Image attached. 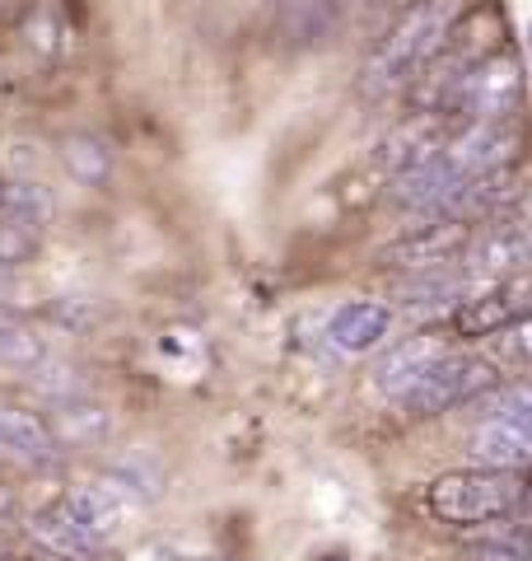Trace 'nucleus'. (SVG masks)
<instances>
[{
  "mask_svg": "<svg viewBox=\"0 0 532 561\" xmlns=\"http://www.w3.org/2000/svg\"><path fill=\"white\" fill-rule=\"evenodd\" d=\"M51 216H57V197L43 179H0V220L43 230Z\"/></svg>",
  "mask_w": 532,
  "mask_h": 561,
  "instance_id": "6ab92c4d",
  "label": "nucleus"
},
{
  "mask_svg": "<svg viewBox=\"0 0 532 561\" xmlns=\"http://www.w3.org/2000/svg\"><path fill=\"white\" fill-rule=\"evenodd\" d=\"M523 61L513 51H486L476 66H467L463 76L449 84L443 108L463 113L472 122H509L523 113Z\"/></svg>",
  "mask_w": 532,
  "mask_h": 561,
  "instance_id": "7ed1b4c3",
  "label": "nucleus"
},
{
  "mask_svg": "<svg viewBox=\"0 0 532 561\" xmlns=\"http://www.w3.org/2000/svg\"><path fill=\"white\" fill-rule=\"evenodd\" d=\"M513 515H519L523 524H532V482L519 491V505H513Z\"/></svg>",
  "mask_w": 532,
  "mask_h": 561,
  "instance_id": "bb28decb",
  "label": "nucleus"
},
{
  "mask_svg": "<svg viewBox=\"0 0 532 561\" xmlns=\"http://www.w3.org/2000/svg\"><path fill=\"white\" fill-rule=\"evenodd\" d=\"M5 290H10V272H5V267H0V295H5Z\"/></svg>",
  "mask_w": 532,
  "mask_h": 561,
  "instance_id": "cd10ccee",
  "label": "nucleus"
},
{
  "mask_svg": "<svg viewBox=\"0 0 532 561\" xmlns=\"http://www.w3.org/2000/svg\"><path fill=\"white\" fill-rule=\"evenodd\" d=\"M57 154H61V169L84 187H103L113 179V146L94 131H70Z\"/></svg>",
  "mask_w": 532,
  "mask_h": 561,
  "instance_id": "412c9836",
  "label": "nucleus"
},
{
  "mask_svg": "<svg viewBox=\"0 0 532 561\" xmlns=\"http://www.w3.org/2000/svg\"><path fill=\"white\" fill-rule=\"evenodd\" d=\"M467 183H458L449 164L439 160H425L416 169H406L397 173V183H393V206L402 210H412V216H453V206H458V192H463Z\"/></svg>",
  "mask_w": 532,
  "mask_h": 561,
  "instance_id": "9d476101",
  "label": "nucleus"
},
{
  "mask_svg": "<svg viewBox=\"0 0 532 561\" xmlns=\"http://www.w3.org/2000/svg\"><path fill=\"white\" fill-rule=\"evenodd\" d=\"M463 272L472 276H490V280H505V276H519L528 262H532V225L523 220H495L486 234H472L467 253H463Z\"/></svg>",
  "mask_w": 532,
  "mask_h": 561,
  "instance_id": "6e6552de",
  "label": "nucleus"
},
{
  "mask_svg": "<svg viewBox=\"0 0 532 561\" xmlns=\"http://www.w3.org/2000/svg\"><path fill=\"white\" fill-rule=\"evenodd\" d=\"M397 300L412 309V313H425V309H443L453 300H467V272L458 267H430V272H406L397 286H393Z\"/></svg>",
  "mask_w": 532,
  "mask_h": 561,
  "instance_id": "dca6fc26",
  "label": "nucleus"
},
{
  "mask_svg": "<svg viewBox=\"0 0 532 561\" xmlns=\"http://www.w3.org/2000/svg\"><path fill=\"white\" fill-rule=\"evenodd\" d=\"M528 51H532V24H528Z\"/></svg>",
  "mask_w": 532,
  "mask_h": 561,
  "instance_id": "c85d7f7f",
  "label": "nucleus"
},
{
  "mask_svg": "<svg viewBox=\"0 0 532 561\" xmlns=\"http://www.w3.org/2000/svg\"><path fill=\"white\" fill-rule=\"evenodd\" d=\"M519 150H523L519 117H509V122H467L458 136L443 140L439 160L449 164V173L458 183H476V179H490V173H505Z\"/></svg>",
  "mask_w": 532,
  "mask_h": 561,
  "instance_id": "39448f33",
  "label": "nucleus"
},
{
  "mask_svg": "<svg viewBox=\"0 0 532 561\" xmlns=\"http://www.w3.org/2000/svg\"><path fill=\"white\" fill-rule=\"evenodd\" d=\"M0 511H5V496H0Z\"/></svg>",
  "mask_w": 532,
  "mask_h": 561,
  "instance_id": "c756f323",
  "label": "nucleus"
},
{
  "mask_svg": "<svg viewBox=\"0 0 532 561\" xmlns=\"http://www.w3.org/2000/svg\"><path fill=\"white\" fill-rule=\"evenodd\" d=\"M43 360H47V342H43V332L33 328L20 309L0 305V370L33 375Z\"/></svg>",
  "mask_w": 532,
  "mask_h": 561,
  "instance_id": "a211bd4d",
  "label": "nucleus"
},
{
  "mask_svg": "<svg viewBox=\"0 0 532 561\" xmlns=\"http://www.w3.org/2000/svg\"><path fill=\"white\" fill-rule=\"evenodd\" d=\"M463 561H523V548H513V542H472L463 552Z\"/></svg>",
  "mask_w": 532,
  "mask_h": 561,
  "instance_id": "a878e982",
  "label": "nucleus"
},
{
  "mask_svg": "<svg viewBox=\"0 0 532 561\" xmlns=\"http://www.w3.org/2000/svg\"><path fill=\"white\" fill-rule=\"evenodd\" d=\"M342 28V5L336 0H276L271 10V33L280 47L290 51H313L327 47Z\"/></svg>",
  "mask_w": 532,
  "mask_h": 561,
  "instance_id": "1a4fd4ad",
  "label": "nucleus"
},
{
  "mask_svg": "<svg viewBox=\"0 0 532 561\" xmlns=\"http://www.w3.org/2000/svg\"><path fill=\"white\" fill-rule=\"evenodd\" d=\"M443 140L449 136H439V122L430 117V113H420V117H412V122H402V127L388 136V169L393 173H406V169H416V164H425V160H435V154L443 150Z\"/></svg>",
  "mask_w": 532,
  "mask_h": 561,
  "instance_id": "aec40b11",
  "label": "nucleus"
},
{
  "mask_svg": "<svg viewBox=\"0 0 532 561\" xmlns=\"http://www.w3.org/2000/svg\"><path fill=\"white\" fill-rule=\"evenodd\" d=\"M66 511L76 515L80 529L103 548V542H113L122 534V524H127V515H131V505H127V496H122L113 482H84V486H76L66 496Z\"/></svg>",
  "mask_w": 532,
  "mask_h": 561,
  "instance_id": "4468645a",
  "label": "nucleus"
},
{
  "mask_svg": "<svg viewBox=\"0 0 532 561\" xmlns=\"http://www.w3.org/2000/svg\"><path fill=\"white\" fill-rule=\"evenodd\" d=\"M388 332H393V309L379 300H346L327 323L332 346L346 351V356H365V351L383 346Z\"/></svg>",
  "mask_w": 532,
  "mask_h": 561,
  "instance_id": "2eb2a0df",
  "label": "nucleus"
},
{
  "mask_svg": "<svg viewBox=\"0 0 532 561\" xmlns=\"http://www.w3.org/2000/svg\"><path fill=\"white\" fill-rule=\"evenodd\" d=\"M28 529H33V538H38L51 557H61V561H89V557L99 552V542L76 524V515L66 511V501L43 505V511L33 515Z\"/></svg>",
  "mask_w": 532,
  "mask_h": 561,
  "instance_id": "f3484780",
  "label": "nucleus"
},
{
  "mask_svg": "<svg viewBox=\"0 0 532 561\" xmlns=\"http://www.w3.org/2000/svg\"><path fill=\"white\" fill-rule=\"evenodd\" d=\"M0 454L33 463V468H47V463H57L61 445L51 435L47 416L20 408V402H0Z\"/></svg>",
  "mask_w": 532,
  "mask_h": 561,
  "instance_id": "9b49d317",
  "label": "nucleus"
},
{
  "mask_svg": "<svg viewBox=\"0 0 532 561\" xmlns=\"http://www.w3.org/2000/svg\"><path fill=\"white\" fill-rule=\"evenodd\" d=\"M519 472H500V468H453L425 486V511L439 524L453 529H476V524H495L513 515L519 505Z\"/></svg>",
  "mask_w": 532,
  "mask_h": 561,
  "instance_id": "f03ea898",
  "label": "nucleus"
},
{
  "mask_svg": "<svg viewBox=\"0 0 532 561\" xmlns=\"http://www.w3.org/2000/svg\"><path fill=\"white\" fill-rule=\"evenodd\" d=\"M38 257V230L28 225H14V220H0V267L14 272L24 262Z\"/></svg>",
  "mask_w": 532,
  "mask_h": 561,
  "instance_id": "b1692460",
  "label": "nucleus"
},
{
  "mask_svg": "<svg viewBox=\"0 0 532 561\" xmlns=\"http://www.w3.org/2000/svg\"><path fill=\"white\" fill-rule=\"evenodd\" d=\"M51 435H57V445H99V440H108V431H113V416L99 408V402H84V398H70L57 408V421H47Z\"/></svg>",
  "mask_w": 532,
  "mask_h": 561,
  "instance_id": "4be33fe9",
  "label": "nucleus"
},
{
  "mask_svg": "<svg viewBox=\"0 0 532 561\" xmlns=\"http://www.w3.org/2000/svg\"><path fill=\"white\" fill-rule=\"evenodd\" d=\"M495 383H500V375H495V365L486 356H443L402 393V408L416 421H435L443 412L463 408V402L490 393Z\"/></svg>",
  "mask_w": 532,
  "mask_h": 561,
  "instance_id": "20e7f679",
  "label": "nucleus"
},
{
  "mask_svg": "<svg viewBox=\"0 0 532 561\" xmlns=\"http://www.w3.org/2000/svg\"><path fill=\"white\" fill-rule=\"evenodd\" d=\"M500 342H505V351H509L513 360H532V309L523 313L519 323H509V328H505V337H500Z\"/></svg>",
  "mask_w": 532,
  "mask_h": 561,
  "instance_id": "393cba45",
  "label": "nucleus"
},
{
  "mask_svg": "<svg viewBox=\"0 0 532 561\" xmlns=\"http://www.w3.org/2000/svg\"><path fill=\"white\" fill-rule=\"evenodd\" d=\"M472 243V220L463 216H435L430 225H416L412 234H402L393 249L383 253V267L393 272H430V267H453Z\"/></svg>",
  "mask_w": 532,
  "mask_h": 561,
  "instance_id": "423d86ee",
  "label": "nucleus"
},
{
  "mask_svg": "<svg viewBox=\"0 0 532 561\" xmlns=\"http://www.w3.org/2000/svg\"><path fill=\"white\" fill-rule=\"evenodd\" d=\"M476 416L482 421H509V426L532 435V379L495 383L490 393L476 398Z\"/></svg>",
  "mask_w": 532,
  "mask_h": 561,
  "instance_id": "5701e85b",
  "label": "nucleus"
},
{
  "mask_svg": "<svg viewBox=\"0 0 532 561\" xmlns=\"http://www.w3.org/2000/svg\"><path fill=\"white\" fill-rule=\"evenodd\" d=\"M463 449H467L472 468H500V472L532 468V435L509 426V421H476Z\"/></svg>",
  "mask_w": 532,
  "mask_h": 561,
  "instance_id": "ddd939ff",
  "label": "nucleus"
},
{
  "mask_svg": "<svg viewBox=\"0 0 532 561\" xmlns=\"http://www.w3.org/2000/svg\"><path fill=\"white\" fill-rule=\"evenodd\" d=\"M458 10H463V0H416V5L379 38V47L369 51L365 90L383 94V90H393V84H402L412 70L430 66L443 51V43H449Z\"/></svg>",
  "mask_w": 532,
  "mask_h": 561,
  "instance_id": "f257e3e1",
  "label": "nucleus"
},
{
  "mask_svg": "<svg viewBox=\"0 0 532 561\" xmlns=\"http://www.w3.org/2000/svg\"><path fill=\"white\" fill-rule=\"evenodd\" d=\"M532 309V276H505L490 290L467 295L453 309V332L458 337H500L509 323H519Z\"/></svg>",
  "mask_w": 532,
  "mask_h": 561,
  "instance_id": "0eeeda50",
  "label": "nucleus"
},
{
  "mask_svg": "<svg viewBox=\"0 0 532 561\" xmlns=\"http://www.w3.org/2000/svg\"><path fill=\"white\" fill-rule=\"evenodd\" d=\"M449 351H443V337L439 332H416V337H402L393 342V351H383V360L374 365V383L379 393L388 398H402L412 383L430 370L435 360H443Z\"/></svg>",
  "mask_w": 532,
  "mask_h": 561,
  "instance_id": "f8f14e48",
  "label": "nucleus"
}]
</instances>
